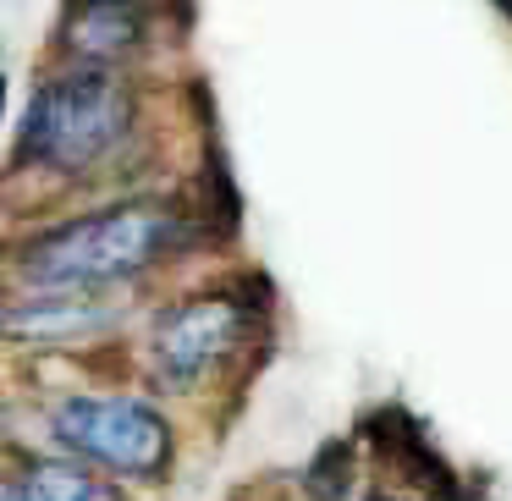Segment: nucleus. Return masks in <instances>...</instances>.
<instances>
[{"label": "nucleus", "mask_w": 512, "mask_h": 501, "mask_svg": "<svg viewBox=\"0 0 512 501\" xmlns=\"http://www.w3.org/2000/svg\"><path fill=\"white\" fill-rule=\"evenodd\" d=\"M50 435L67 457L127 479H166L177 457L171 419L144 397H67L50 408Z\"/></svg>", "instance_id": "nucleus-3"}, {"label": "nucleus", "mask_w": 512, "mask_h": 501, "mask_svg": "<svg viewBox=\"0 0 512 501\" xmlns=\"http://www.w3.org/2000/svg\"><path fill=\"white\" fill-rule=\"evenodd\" d=\"M105 325H111L105 292L83 287H28L6 303V331L17 342H72V336H94Z\"/></svg>", "instance_id": "nucleus-6"}, {"label": "nucleus", "mask_w": 512, "mask_h": 501, "mask_svg": "<svg viewBox=\"0 0 512 501\" xmlns=\"http://www.w3.org/2000/svg\"><path fill=\"white\" fill-rule=\"evenodd\" d=\"M144 122L133 67H89V61H56L28 89L23 122L12 138V171L83 182L100 177L111 160L127 155Z\"/></svg>", "instance_id": "nucleus-1"}, {"label": "nucleus", "mask_w": 512, "mask_h": 501, "mask_svg": "<svg viewBox=\"0 0 512 501\" xmlns=\"http://www.w3.org/2000/svg\"><path fill=\"white\" fill-rule=\"evenodd\" d=\"M199 226L182 204L171 199H122L105 210L72 215L45 232H34L17 248V276L28 287H83V292H111L122 281H138L144 270L177 259L193 248Z\"/></svg>", "instance_id": "nucleus-2"}, {"label": "nucleus", "mask_w": 512, "mask_h": 501, "mask_svg": "<svg viewBox=\"0 0 512 501\" xmlns=\"http://www.w3.org/2000/svg\"><path fill=\"white\" fill-rule=\"evenodd\" d=\"M166 0H67L56 23V61L89 67H138L160 34Z\"/></svg>", "instance_id": "nucleus-5"}, {"label": "nucleus", "mask_w": 512, "mask_h": 501, "mask_svg": "<svg viewBox=\"0 0 512 501\" xmlns=\"http://www.w3.org/2000/svg\"><path fill=\"white\" fill-rule=\"evenodd\" d=\"M254 331V309L237 292H193L166 303L149 331V375L160 391H199Z\"/></svg>", "instance_id": "nucleus-4"}, {"label": "nucleus", "mask_w": 512, "mask_h": 501, "mask_svg": "<svg viewBox=\"0 0 512 501\" xmlns=\"http://www.w3.org/2000/svg\"><path fill=\"white\" fill-rule=\"evenodd\" d=\"M28 501H127L111 479L94 474V463H78V457H45L28 474H17Z\"/></svg>", "instance_id": "nucleus-7"}, {"label": "nucleus", "mask_w": 512, "mask_h": 501, "mask_svg": "<svg viewBox=\"0 0 512 501\" xmlns=\"http://www.w3.org/2000/svg\"><path fill=\"white\" fill-rule=\"evenodd\" d=\"M364 501H408V496H391V490H375V496H364Z\"/></svg>", "instance_id": "nucleus-8"}, {"label": "nucleus", "mask_w": 512, "mask_h": 501, "mask_svg": "<svg viewBox=\"0 0 512 501\" xmlns=\"http://www.w3.org/2000/svg\"><path fill=\"white\" fill-rule=\"evenodd\" d=\"M496 12H501V17H507V23H512V0H496Z\"/></svg>", "instance_id": "nucleus-9"}]
</instances>
